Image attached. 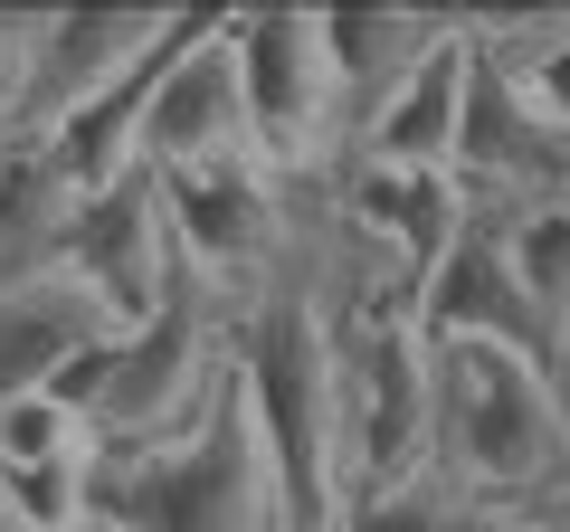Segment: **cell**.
<instances>
[{
	"mask_svg": "<svg viewBox=\"0 0 570 532\" xmlns=\"http://www.w3.org/2000/svg\"><path fill=\"white\" fill-rule=\"evenodd\" d=\"M448 39H456V20H438V10H324V48H333V77H343V115H352V152H362V134L390 115V96Z\"/></svg>",
	"mask_w": 570,
	"mask_h": 532,
	"instance_id": "10",
	"label": "cell"
},
{
	"mask_svg": "<svg viewBox=\"0 0 570 532\" xmlns=\"http://www.w3.org/2000/svg\"><path fill=\"white\" fill-rule=\"evenodd\" d=\"M29 58H39V10H0V144H20V115H29Z\"/></svg>",
	"mask_w": 570,
	"mask_h": 532,
	"instance_id": "15",
	"label": "cell"
},
{
	"mask_svg": "<svg viewBox=\"0 0 570 532\" xmlns=\"http://www.w3.org/2000/svg\"><path fill=\"white\" fill-rule=\"evenodd\" d=\"M0 532H20V523H10V504H0Z\"/></svg>",
	"mask_w": 570,
	"mask_h": 532,
	"instance_id": "18",
	"label": "cell"
},
{
	"mask_svg": "<svg viewBox=\"0 0 570 532\" xmlns=\"http://www.w3.org/2000/svg\"><path fill=\"white\" fill-rule=\"evenodd\" d=\"M142 162L153 171H209V162H257L247 134V77H238V10H200L190 48L153 86V124H142Z\"/></svg>",
	"mask_w": 570,
	"mask_h": 532,
	"instance_id": "6",
	"label": "cell"
},
{
	"mask_svg": "<svg viewBox=\"0 0 570 532\" xmlns=\"http://www.w3.org/2000/svg\"><path fill=\"white\" fill-rule=\"evenodd\" d=\"M238 77H247V134L276 181L352 162V115L343 77L324 48V10H238Z\"/></svg>",
	"mask_w": 570,
	"mask_h": 532,
	"instance_id": "4",
	"label": "cell"
},
{
	"mask_svg": "<svg viewBox=\"0 0 570 532\" xmlns=\"http://www.w3.org/2000/svg\"><path fill=\"white\" fill-rule=\"evenodd\" d=\"M561 400H570V314H561Z\"/></svg>",
	"mask_w": 570,
	"mask_h": 532,
	"instance_id": "17",
	"label": "cell"
},
{
	"mask_svg": "<svg viewBox=\"0 0 570 532\" xmlns=\"http://www.w3.org/2000/svg\"><path fill=\"white\" fill-rule=\"evenodd\" d=\"M58 276L96 295L115 333H142V324H153V314L171 305V286H181V247H171L163 171L142 162V171H124L115 190H96V200L77 209V228H67V266H58Z\"/></svg>",
	"mask_w": 570,
	"mask_h": 532,
	"instance_id": "5",
	"label": "cell"
},
{
	"mask_svg": "<svg viewBox=\"0 0 570 532\" xmlns=\"http://www.w3.org/2000/svg\"><path fill=\"white\" fill-rule=\"evenodd\" d=\"M466 96H475V39L456 20V39L419 67V77L390 96V115L362 134L352 162H390V171H456V144H466Z\"/></svg>",
	"mask_w": 570,
	"mask_h": 532,
	"instance_id": "11",
	"label": "cell"
},
{
	"mask_svg": "<svg viewBox=\"0 0 570 532\" xmlns=\"http://www.w3.org/2000/svg\"><path fill=\"white\" fill-rule=\"evenodd\" d=\"M438 362V475L475 513H551L570 494V400L504 343H428Z\"/></svg>",
	"mask_w": 570,
	"mask_h": 532,
	"instance_id": "2",
	"label": "cell"
},
{
	"mask_svg": "<svg viewBox=\"0 0 570 532\" xmlns=\"http://www.w3.org/2000/svg\"><path fill=\"white\" fill-rule=\"evenodd\" d=\"M475 532H542V523H513V513H475Z\"/></svg>",
	"mask_w": 570,
	"mask_h": 532,
	"instance_id": "16",
	"label": "cell"
},
{
	"mask_svg": "<svg viewBox=\"0 0 570 532\" xmlns=\"http://www.w3.org/2000/svg\"><path fill=\"white\" fill-rule=\"evenodd\" d=\"M343 532H475V504L428 466V475H409V485H390V494H352Z\"/></svg>",
	"mask_w": 570,
	"mask_h": 532,
	"instance_id": "13",
	"label": "cell"
},
{
	"mask_svg": "<svg viewBox=\"0 0 570 532\" xmlns=\"http://www.w3.org/2000/svg\"><path fill=\"white\" fill-rule=\"evenodd\" d=\"M466 39L485 48V67H504L551 124H570V10H532V20L523 10H485V20H466Z\"/></svg>",
	"mask_w": 570,
	"mask_h": 532,
	"instance_id": "12",
	"label": "cell"
},
{
	"mask_svg": "<svg viewBox=\"0 0 570 532\" xmlns=\"http://www.w3.org/2000/svg\"><path fill=\"white\" fill-rule=\"evenodd\" d=\"M96 523L105 532H285L276 456H266L257 400L228 352L219 400L200 428L163 437V447H105L96 456Z\"/></svg>",
	"mask_w": 570,
	"mask_h": 532,
	"instance_id": "3",
	"label": "cell"
},
{
	"mask_svg": "<svg viewBox=\"0 0 570 532\" xmlns=\"http://www.w3.org/2000/svg\"><path fill=\"white\" fill-rule=\"evenodd\" d=\"M561 504H570V494H561Z\"/></svg>",
	"mask_w": 570,
	"mask_h": 532,
	"instance_id": "19",
	"label": "cell"
},
{
	"mask_svg": "<svg viewBox=\"0 0 570 532\" xmlns=\"http://www.w3.org/2000/svg\"><path fill=\"white\" fill-rule=\"evenodd\" d=\"M504 247H513V276L542 295V314L561 324L570 314V200L561 209H532V219H504Z\"/></svg>",
	"mask_w": 570,
	"mask_h": 532,
	"instance_id": "14",
	"label": "cell"
},
{
	"mask_svg": "<svg viewBox=\"0 0 570 532\" xmlns=\"http://www.w3.org/2000/svg\"><path fill=\"white\" fill-rule=\"evenodd\" d=\"M228 352L276 456L285 532H343V381H333V305L314 257L228 314Z\"/></svg>",
	"mask_w": 570,
	"mask_h": 532,
	"instance_id": "1",
	"label": "cell"
},
{
	"mask_svg": "<svg viewBox=\"0 0 570 532\" xmlns=\"http://www.w3.org/2000/svg\"><path fill=\"white\" fill-rule=\"evenodd\" d=\"M171 20H181V10H39L20 144H39V134H58L67 115H86L96 96H115V86L171 39Z\"/></svg>",
	"mask_w": 570,
	"mask_h": 532,
	"instance_id": "8",
	"label": "cell"
},
{
	"mask_svg": "<svg viewBox=\"0 0 570 532\" xmlns=\"http://www.w3.org/2000/svg\"><path fill=\"white\" fill-rule=\"evenodd\" d=\"M333 219L362 228L371 247L390 238V266L409 276V295L448 266V247L466 238V190H456V171H390V162H343L333 171Z\"/></svg>",
	"mask_w": 570,
	"mask_h": 532,
	"instance_id": "9",
	"label": "cell"
},
{
	"mask_svg": "<svg viewBox=\"0 0 570 532\" xmlns=\"http://www.w3.org/2000/svg\"><path fill=\"white\" fill-rule=\"evenodd\" d=\"M419 333L428 343H504V352H523V362H542L561 381V324L513 276L504 219H466V238L448 247V266L419 286Z\"/></svg>",
	"mask_w": 570,
	"mask_h": 532,
	"instance_id": "7",
	"label": "cell"
}]
</instances>
